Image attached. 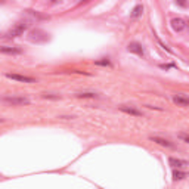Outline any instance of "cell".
<instances>
[{"label": "cell", "mask_w": 189, "mask_h": 189, "mask_svg": "<svg viewBox=\"0 0 189 189\" xmlns=\"http://www.w3.org/2000/svg\"><path fill=\"white\" fill-rule=\"evenodd\" d=\"M28 40L34 41V43H43V41L49 40V34L46 31H43V30H40V28H36V30L28 33Z\"/></svg>", "instance_id": "6da1fadb"}, {"label": "cell", "mask_w": 189, "mask_h": 189, "mask_svg": "<svg viewBox=\"0 0 189 189\" xmlns=\"http://www.w3.org/2000/svg\"><path fill=\"white\" fill-rule=\"evenodd\" d=\"M28 28V24L27 22H18L12 30H9L8 33H6V39H15V37H19V36H22L24 31Z\"/></svg>", "instance_id": "7a4b0ae2"}, {"label": "cell", "mask_w": 189, "mask_h": 189, "mask_svg": "<svg viewBox=\"0 0 189 189\" xmlns=\"http://www.w3.org/2000/svg\"><path fill=\"white\" fill-rule=\"evenodd\" d=\"M3 100L8 104H12V105H28L30 104V100L22 96H5Z\"/></svg>", "instance_id": "3957f363"}, {"label": "cell", "mask_w": 189, "mask_h": 189, "mask_svg": "<svg viewBox=\"0 0 189 189\" xmlns=\"http://www.w3.org/2000/svg\"><path fill=\"white\" fill-rule=\"evenodd\" d=\"M127 50L129 52H132V53H136V55H139V56H143L145 55V50H143V46L138 43V41H132V43H129V46H127Z\"/></svg>", "instance_id": "277c9868"}, {"label": "cell", "mask_w": 189, "mask_h": 189, "mask_svg": "<svg viewBox=\"0 0 189 189\" xmlns=\"http://www.w3.org/2000/svg\"><path fill=\"white\" fill-rule=\"evenodd\" d=\"M8 78L10 80H17V81H22V83H36L33 77H27V75H21V74H6Z\"/></svg>", "instance_id": "5b68a950"}, {"label": "cell", "mask_w": 189, "mask_h": 189, "mask_svg": "<svg viewBox=\"0 0 189 189\" xmlns=\"http://www.w3.org/2000/svg\"><path fill=\"white\" fill-rule=\"evenodd\" d=\"M0 53H6V55H21L22 50L15 46H0Z\"/></svg>", "instance_id": "8992f818"}, {"label": "cell", "mask_w": 189, "mask_h": 189, "mask_svg": "<svg viewBox=\"0 0 189 189\" xmlns=\"http://www.w3.org/2000/svg\"><path fill=\"white\" fill-rule=\"evenodd\" d=\"M120 111H123L126 114H130V115H134V117H142V111L139 109H136V108L133 107H127V105H121V107H118Z\"/></svg>", "instance_id": "52a82bcc"}, {"label": "cell", "mask_w": 189, "mask_h": 189, "mask_svg": "<svg viewBox=\"0 0 189 189\" xmlns=\"http://www.w3.org/2000/svg\"><path fill=\"white\" fill-rule=\"evenodd\" d=\"M172 27L174 31H182V30H185L186 22L182 18H174V19H172Z\"/></svg>", "instance_id": "ba28073f"}, {"label": "cell", "mask_w": 189, "mask_h": 189, "mask_svg": "<svg viewBox=\"0 0 189 189\" xmlns=\"http://www.w3.org/2000/svg\"><path fill=\"white\" fill-rule=\"evenodd\" d=\"M149 139L152 140V142H155V143H158V145H161V146H165V148H174V145H173L170 140L163 139V138H158V136H151Z\"/></svg>", "instance_id": "9c48e42d"}, {"label": "cell", "mask_w": 189, "mask_h": 189, "mask_svg": "<svg viewBox=\"0 0 189 189\" xmlns=\"http://www.w3.org/2000/svg\"><path fill=\"white\" fill-rule=\"evenodd\" d=\"M173 102H174L177 107H182V108H186L189 105V99L186 98V96H180V95L174 96V98H173Z\"/></svg>", "instance_id": "30bf717a"}, {"label": "cell", "mask_w": 189, "mask_h": 189, "mask_svg": "<svg viewBox=\"0 0 189 189\" xmlns=\"http://www.w3.org/2000/svg\"><path fill=\"white\" fill-rule=\"evenodd\" d=\"M168 163H170L172 167H186V165H188V161L180 160V158H173V157L168 158Z\"/></svg>", "instance_id": "8fae6325"}, {"label": "cell", "mask_w": 189, "mask_h": 189, "mask_svg": "<svg viewBox=\"0 0 189 189\" xmlns=\"http://www.w3.org/2000/svg\"><path fill=\"white\" fill-rule=\"evenodd\" d=\"M142 12H143V6H142V5H138V6H134V8H133L130 17H132V18H139L140 15H142Z\"/></svg>", "instance_id": "7c38bea8"}, {"label": "cell", "mask_w": 189, "mask_h": 189, "mask_svg": "<svg viewBox=\"0 0 189 189\" xmlns=\"http://www.w3.org/2000/svg\"><path fill=\"white\" fill-rule=\"evenodd\" d=\"M75 96H77V98H83V99H87V98L95 99V98H98V95H96V93H92V92H87V93H77Z\"/></svg>", "instance_id": "4fadbf2b"}, {"label": "cell", "mask_w": 189, "mask_h": 189, "mask_svg": "<svg viewBox=\"0 0 189 189\" xmlns=\"http://www.w3.org/2000/svg\"><path fill=\"white\" fill-rule=\"evenodd\" d=\"M186 177V173L185 172H179V170H174L173 172V179L174 180H182V179H185Z\"/></svg>", "instance_id": "5bb4252c"}, {"label": "cell", "mask_w": 189, "mask_h": 189, "mask_svg": "<svg viewBox=\"0 0 189 189\" xmlns=\"http://www.w3.org/2000/svg\"><path fill=\"white\" fill-rule=\"evenodd\" d=\"M96 65H100V66H111V62L108 59H102V61H96L95 62Z\"/></svg>", "instance_id": "9a60e30c"}, {"label": "cell", "mask_w": 189, "mask_h": 189, "mask_svg": "<svg viewBox=\"0 0 189 189\" xmlns=\"http://www.w3.org/2000/svg\"><path fill=\"white\" fill-rule=\"evenodd\" d=\"M44 99H61V96H58V95H52V93H43L41 95Z\"/></svg>", "instance_id": "2e32d148"}, {"label": "cell", "mask_w": 189, "mask_h": 189, "mask_svg": "<svg viewBox=\"0 0 189 189\" xmlns=\"http://www.w3.org/2000/svg\"><path fill=\"white\" fill-rule=\"evenodd\" d=\"M177 138H179V139H182L185 143H188V142H189V136H188V134H185V133H179V134H177Z\"/></svg>", "instance_id": "e0dca14e"}, {"label": "cell", "mask_w": 189, "mask_h": 189, "mask_svg": "<svg viewBox=\"0 0 189 189\" xmlns=\"http://www.w3.org/2000/svg\"><path fill=\"white\" fill-rule=\"evenodd\" d=\"M56 2H58V0H52V3H56Z\"/></svg>", "instance_id": "ac0fdd59"}]
</instances>
